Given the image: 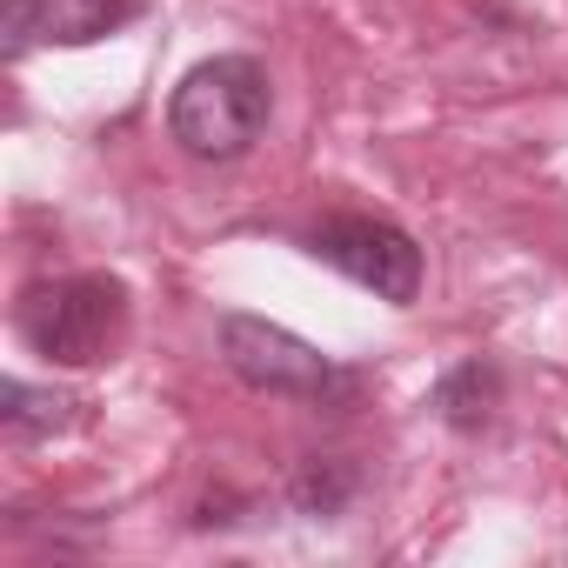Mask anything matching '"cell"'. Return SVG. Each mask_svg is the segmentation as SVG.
<instances>
[{
	"label": "cell",
	"mask_w": 568,
	"mask_h": 568,
	"mask_svg": "<svg viewBox=\"0 0 568 568\" xmlns=\"http://www.w3.org/2000/svg\"><path fill=\"white\" fill-rule=\"evenodd\" d=\"M0 402H8V408H0V422H8V435H14V442L48 435V428L74 408L68 395H54V388H28V382H8V388H0Z\"/></svg>",
	"instance_id": "6"
},
{
	"label": "cell",
	"mask_w": 568,
	"mask_h": 568,
	"mask_svg": "<svg viewBox=\"0 0 568 568\" xmlns=\"http://www.w3.org/2000/svg\"><path fill=\"white\" fill-rule=\"evenodd\" d=\"M295 501H302L308 515H335V508L348 501V475H342V468L308 462V468H302V481H295Z\"/></svg>",
	"instance_id": "7"
},
{
	"label": "cell",
	"mask_w": 568,
	"mask_h": 568,
	"mask_svg": "<svg viewBox=\"0 0 568 568\" xmlns=\"http://www.w3.org/2000/svg\"><path fill=\"white\" fill-rule=\"evenodd\" d=\"M41 41V0H8V61H21Z\"/></svg>",
	"instance_id": "8"
},
{
	"label": "cell",
	"mask_w": 568,
	"mask_h": 568,
	"mask_svg": "<svg viewBox=\"0 0 568 568\" xmlns=\"http://www.w3.org/2000/svg\"><path fill=\"white\" fill-rule=\"evenodd\" d=\"M267 114H274L267 68L254 54H214L181 74V88L168 101V134L194 161H241L261 141Z\"/></svg>",
	"instance_id": "1"
},
{
	"label": "cell",
	"mask_w": 568,
	"mask_h": 568,
	"mask_svg": "<svg viewBox=\"0 0 568 568\" xmlns=\"http://www.w3.org/2000/svg\"><path fill=\"white\" fill-rule=\"evenodd\" d=\"M308 254L342 267L348 281H362L368 295H382L395 308H408L422 295V247H415V234H402L382 214H335V221H322L308 234Z\"/></svg>",
	"instance_id": "4"
},
{
	"label": "cell",
	"mask_w": 568,
	"mask_h": 568,
	"mask_svg": "<svg viewBox=\"0 0 568 568\" xmlns=\"http://www.w3.org/2000/svg\"><path fill=\"white\" fill-rule=\"evenodd\" d=\"M221 362L261 395H288L308 408H348L355 402V375L342 362H328L315 342L274 328L261 315H221Z\"/></svg>",
	"instance_id": "3"
},
{
	"label": "cell",
	"mask_w": 568,
	"mask_h": 568,
	"mask_svg": "<svg viewBox=\"0 0 568 568\" xmlns=\"http://www.w3.org/2000/svg\"><path fill=\"white\" fill-rule=\"evenodd\" d=\"M141 8H148V0H41V41L88 48V41L121 34Z\"/></svg>",
	"instance_id": "5"
},
{
	"label": "cell",
	"mask_w": 568,
	"mask_h": 568,
	"mask_svg": "<svg viewBox=\"0 0 568 568\" xmlns=\"http://www.w3.org/2000/svg\"><path fill=\"white\" fill-rule=\"evenodd\" d=\"M21 342L54 362V368H94L121 348L128 335V288L114 274H61V281H34L14 315Z\"/></svg>",
	"instance_id": "2"
}]
</instances>
